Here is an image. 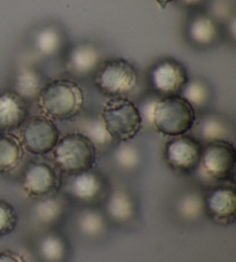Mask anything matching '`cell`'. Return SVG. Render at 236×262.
I'll return each mask as SVG.
<instances>
[{
  "label": "cell",
  "mask_w": 236,
  "mask_h": 262,
  "mask_svg": "<svg viewBox=\"0 0 236 262\" xmlns=\"http://www.w3.org/2000/svg\"><path fill=\"white\" fill-rule=\"evenodd\" d=\"M28 118V105L15 91L0 92V133L22 127Z\"/></svg>",
  "instance_id": "cell-16"
},
{
  "label": "cell",
  "mask_w": 236,
  "mask_h": 262,
  "mask_svg": "<svg viewBox=\"0 0 236 262\" xmlns=\"http://www.w3.org/2000/svg\"><path fill=\"white\" fill-rule=\"evenodd\" d=\"M197 139L204 145L217 140H229L233 135V128L230 123L221 115L207 113L203 115L200 121H196Z\"/></svg>",
  "instance_id": "cell-17"
},
{
  "label": "cell",
  "mask_w": 236,
  "mask_h": 262,
  "mask_svg": "<svg viewBox=\"0 0 236 262\" xmlns=\"http://www.w3.org/2000/svg\"><path fill=\"white\" fill-rule=\"evenodd\" d=\"M86 96L82 88L70 79L58 78L45 83L38 97L37 105L41 113L50 120H73L81 113Z\"/></svg>",
  "instance_id": "cell-1"
},
{
  "label": "cell",
  "mask_w": 236,
  "mask_h": 262,
  "mask_svg": "<svg viewBox=\"0 0 236 262\" xmlns=\"http://www.w3.org/2000/svg\"><path fill=\"white\" fill-rule=\"evenodd\" d=\"M189 79L185 66L174 59H163L155 62L149 72V81L159 97L180 96Z\"/></svg>",
  "instance_id": "cell-9"
},
{
  "label": "cell",
  "mask_w": 236,
  "mask_h": 262,
  "mask_svg": "<svg viewBox=\"0 0 236 262\" xmlns=\"http://www.w3.org/2000/svg\"><path fill=\"white\" fill-rule=\"evenodd\" d=\"M17 213L11 204L0 200V236H6L15 230Z\"/></svg>",
  "instance_id": "cell-28"
},
{
  "label": "cell",
  "mask_w": 236,
  "mask_h": 262,
  "mask_svg": "<svg viewBox=\"0 0 236 262\" xmlns=\"http://www.w3.org/2000/svg\"><path fill=\"white\" fill-rule=\"evenodd\" d=\"M104 214L107 220L126 226L136 217L137 207L134 196L126 189H113L104 198Z\"/></svg>",
  "instance_id": "cell-14"
},
{
  "label": "cell",
  "mask_w": 236,
  "mask_h": 262,
  "mask_svg": "<svg viewBox=\"0 0 236 262\" xmlns=\"http://www.w3.org/2000/svg\"><path fill=\"white\" fill-rule=\"evenodd\" d=\"M68 252V243L59 233H45L37 242V253L44 262H64Z\"/></svg>",
  "instance_id": "cell-23"
},
{
  "label": "cell",
  "mask_w": 236,
  "mask_h": 262,
  "mask_svg": "<svg viewBox=\"0 0 236 262\" xmlns=\"http://www.w3.org/2000/svg\"><path fill=\"white\" fill-rule=\"evenodd\" d=\"M202 149L203 144L193 136H176L165 145V161L174 171L191 174L200 167Z\"/></svg>",
  "instance_id": "cell-8"
},
{
  "label": "cell",
  "mask_w": 236,
  "mask_h": 262,
  "mask_svg": "<svg viewBox=\"0 0 236 262\" xmlns=\"http://www.w3.org/2000/svg\"><path fill=\"white\" fill-rule=\"evenodd\" d=\"M107 222L108 220L104 212L89 206L77 213L75 217V228L81 236L89 239H96L105 235Z\"/></svg>",
  "instance_id": "cell-19"
},
{
  "label": "cell",
  "mask_w": 236,
  "mask_h": 262,
  "mask_svg": "<svg viewBox=\"0 0 236 262\" xmlns=\"http://www.w3.org/2000/svg\"><path fill=\"white\" fill-rule=\"evenodd\" d=\"M66 210L64 199L55 195L36 199L32 206V215L35 220L44 226H53L63 219Z\"/></svg>",
  "instance_id": "cell-22"
},
{
  "label": "cell",
  "mask_w": 236,
  "mask_h": 262,
  "mask_svg": "<svg viewBox=\"0 0 236 262\" xmlns=\"http://www.w3.org/2000/svg\"><path fill=\"white\" fill-rule=\"evenodd\" d=\"M65 45V35L56 26H44L37 29L32 36V46L36 53L44 58L58 55Z\"/></svg>",
  "instance_id": "cell-18"
},
{
  "label": "cell",
  "mask_w": 236,
  "mask_h": 262,
  "mask_svg": "<svg viewBox=\"0 0 236 262\" xmlns=\"http://www.w3.org/2000/svg\"><path fill=\"white\" fill-rule=\"evenodd\" d=\"M186 35L189 43L196 48H210L220 39L221 27L210 14L198 13L188 21Z\"/></svg>",
  "instance_id": "cell-15"
},
{
  "label": "cell",
  "mask_w": 236,
  "mask_h": 262,
  "mask_svg": "<svg viewBox=\"0 0 236 262\" xmlns=\"http://www.w3.org/2000/svg\"><path fill=\"white\" fill-rule=\"evenodd\" d=\"M44 84L43 75L38 70L32 67H21L14 79V91L26 101L37 99Z\"/></svg>",
  "instance_id": "cell-21"
},
{
  "label": "cell",
  "mask_w": 236,
  "mask_h": 262,
  "mask_svg": "<svg viewBox=\"0 0 236 262\" xmlns=\"http://www.w3.org/2000/svg\"><path fill=\"white\" fill-rule=\"evenodd\" d=\"M65 193L77 203L92 206L105 198L107 184L104 177L97 171L88 170L69 176L64 186Z\"/></svg>",
  "instance_id": "cell-11"
},
{
  "label": "cell",
  "mask_w": 236,
  "mask_h": 262,
  "mask_svg": "<svg viewBox=\"0 0 236 262\" xmlns=\"http://www.w3.org/2000/svg\"><path fill=\"white\" fill-rule=\"evenodd\" d=\"M99 116L111 137L119 143L130 142L143 127L137 105L126 97L110 98Z\"/></svg>",
  "instance_id": "cell-4"
},
{
  "label": "cell",
  "mask_w": 236,
  "mask_h": 262,
  "mask_svg": "<svg viewBox=\"0 0 236 262\" xmlns=\"http://www.w3.org/2000/svg\"><path fill=\"white\" fill-rule=\"evenodd\" d=\"M205 212L213 221L230 223L236 214V191L234 186L221 185L204 194Z\"/></svg>",
  "instance_id": "cell-12"
},
{
  "label": "cell",
  "mask_w": 236,
  "mask_h": 262,
  "mask_svg": "<svg viewBox=\"0 0 236 262\" xmlns=\"http://www.w3.org/2000/svg\"><path fill=\"white\" fill-rule=\"evenodd\" d=\"M154 2L157 3V4L159 5V6H162V7L164 8V7H166L168 4L175 2V0H154Z\"/></svg>",
  "instance_id": "cell-33"
},
{
  "label": "cell",
  "mask_w": 236,
  "mask_h": 262,
  "mask_svg": "<svg viewBox=\"0 0 236 262\" xmlns=\"http://www.w3.org/2000/svg\"><path fill=\"white\" fill-rule=\"evenodd\" d=\"M159 96H150L148 98H145V99L142 101V104L139 107V111H140V114H141V118H142V122L143 124L149 125L151 127V119H152V112L154 108V105L155 102L158 101L159 99Z\"/></svg>",
  "instance_id": "cell-29"
},
{
  "label": "cell",
  "mask_w": 236,
  "mask_h": 262,
  "mask_svg": "<svg viewBox=\"0 0 236 262\" xmlns=\"http://www.w3.org/2000/svg\"><path fill=\"white\" fill-rule=\"evenodd\" d=\"M21 186L25 192L35 199L54 195L60 188L59 176L53 167L43 161L28 163L22 172Z\"/></svg>",
  "instance_id": "cell-10"
},
{
  "label": "cell",
  "mask_w": 236,
  "mask_h": 262,
  "mask_svg": "<svg viewBox=\"0 0 236 262\" xmlns=\"http://www.w3.org/2000/svg\"><path fill=\"white\" fill-rule=\"evenodd\" d=\"M180 2L188 7H198L202 4H204L206 0H180Z\"/></svg>",
  "instance_id": "cell-32"
},
{
  "label": "cell",
  "mask_w": 236,
  "mask_h": 262,
  "mask_svg": "<svg viewBox=\"0 0 236 262\" xmlns=\"http://www.w3.org/2000/svg\"><path fill=\"white\" fill-rule=\"evenodd\" d=\"M59 138V129L53 121L43 115L26 120L21 127L22 147L34 156H44L53 151Z\"/></svg>",
  "instance_id": "cell-7"
},
{
  "label": "cell",
  "mask_w": 236,
  "mask_h": 262,
  "mask_svg": "<svg viewBox=\"0 0 236 262\" xmlns=\"http://www.w3.org/2000/svg\"><path fill=\"white\" fill-rule=\"evenodd\" d=\"M78 133L86 136V137L94 145L97 151L98 149L111 146V145L115 142V140L111 137V135L108 134V131L106 130L105 124H104L101 116L83 120L82 122L80 123Z\"/></svg>",
  "instance_id": "cell-26"
},
{
  "label": "cell",
  "mask_w": 236,
  "mask_h": 262,
  "mask_svg": "<svg viewBox=\"0 0 236 262\" xmlns=\"http://www.w3.org/2000/svg\"><path fill=\"white\" fill-rule=\"evenodd\" d=\"M103 62V55L97 45L80 43L72 46L66 58V67L75 76L86 77L94 74Z\"/></svg>",
  "instance_id": "cell-13"
},
{
  "label": "cell",
  "mask_w": 236,
  "mask_h": 262,
  "mask_svg": "<svg viewBox=\"0 0 236 262\" xmlns=\"http://www.w3.org/2000/svg\"><path fill=\"white\" fill-rule=\"evenodd\" d=\"M196 121V110L181 96L160 97L152 112L151 128L168 137H176L188 134Z\"/></svg>",
  "instance_id": "cell-2"
},
{
  "label": "cell",
  "mask_w": 236,
  "mask_h": 262,
  "mask_svg": "<svg viewBox=\"0 0 236 262\" xmlns=\"http://www.w3.org/2000/svg\"><path fill=\"white\" fill-rule=\"evenodd\" d=\"M52 152L55 167L72 176L91 170L98 151L83 134L70 133L59 138Z\"/></svg>",
  "instance_id": "cell-3"
},
{
  "label": "cell",
  "mask_w": 236,
  "mask_h": 262,
  "mask_svg": "<svg viewBox=\"0 0 236 262\" xmlns=\"http://www.w3.org/2000/svg\"><path fill=\"white\" fill-rule=\"evenodd\" d=\"M175 212L185 222H197L206 216L204 194L196 190L185 191L179 196L175 204Z\"/></svg>",
  "instance_id": "cell-20"
},
{
  "label": "cell",
  "mask_w": 236,
  "mask_h": 262,
  "mask_svg": "<svg viewBox=\"0 0 236 262\" xmlns=\"http://www.w3.org/2000/svg\"><path fill=\"white\" fill-rule=\"evenodd\" d=\"M0 262H26L21 255L11 251L0 252Z\"/></svg>",
  "instance_id": "cell-30"
},
{
  "label": "cell",
  "mask_w": 236,
  "mask_h": 262,
  "mask_svg": "<svg viewBox=\"0 0 236 262\" xmlns=\"http://www.w3.org/2000/svg\"><path fill=\"white\" fill-rule=\"evenodd\" d=\"M235 26H236V21H235V16L233 15L232 17H229L227 21H226V27H227V35L232 38V40H235Z\"/></svg>",
  "instance_id": "cell-31"
},
{
  "label": "cell",
  "mask_w": 236,
  "mask_h": 262,
  "mask_svg": "<svg viewBox=\"0 0 236 262\" xmlns=\"http://www.w3.org/2000/svg\"><path fill=\"white\" fill-rule=\"evenodd\" d=\"M139 79L135 64L122 58L102 62L94 73V85L110 98L128 96L137 86Z\"/></svg>",
  "instance_id": "cell-5"
},
{
  "label": "cell",
  "mask_w": 236,
  "mask_h": 262,
  "mask_svg": "<svg viewBox=\"0 0 236 262\" xmlns=\"http://www.w3.org/2000/svg\"><path fill=\"white\" fill-rule=\"evenodd\" d=\"M236 165V149L228 140H217L203 145L198 169L214 181H227Z\"/></svg>",
  "instance_id": "cell-6"
},
{
  "label": "cell",
  "mask_w": 236,
  "mask_h": 262,
  "mask_svg": "<svg viewBox=\"0 0 236 262\" xmlns=\"http://www.w3.org/2000/svg\"><path fill=\"white\" fill-rule=\"evenodd\" d=\"M114 165L124 171H134L142 162L140 149L129 142H122L114 148L112 154Z\"/></svg>",
  "instance_id": "cell-27"
},
{
  "label": "cell",
  "mask_w": 236,
  "mask_h": 262,
  "mask_svg": "<svg viewBox=\"0 0 236 262\" xmlns=\"http://www.w3.org/2000/svg\"><path fill=\"white\" fill-rule=\"evenodd\" d=\"M180 96L195 110H203L210 104L212 90L209 83L202 78H189Z\"/></svg>",
  "instance_id": "cell-25"
},
{
  "label": "cell",
  "mask_w": 236,
  "mask_h": 262,
  "mask_svg": "<svg viewBox=\"0 0 236 262\" xmlns=\"http://www.w3.org/2000/svg\"><path fill=\"white\" fill-rule=\"evenodd\" d=\"M20 139L7 133L0 134V172L6 174L15 170L23 159Z\"/></svg>",
  "instance_id": "cell-24"
}]
</instances>
